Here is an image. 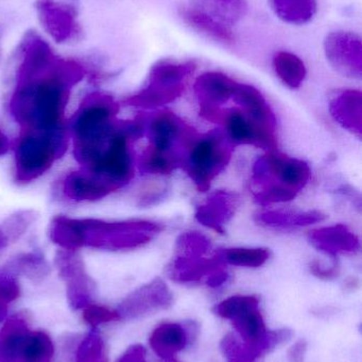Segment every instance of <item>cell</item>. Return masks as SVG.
<instances>
[{
    "instance_id": "1",
    "label": "cell",
    "mask_w": 362,
    "mask_h": 362,
    "mask_svg": "<svg viewBox=\"0 0 362 362\" xmlns=\"http://www.w3.org/2000/svg\"><path fill=\"white\" fill-rule=\"evenodd\" d=\"M14 89L9 110L21 131L65 129L70 93L86 76L83 64L60 57L35 31L26 32L13 54Z\"/></svg>"
},
{
    "instance_id": "2",
    "label": "cell",
    "mask_w": 362,
    "mask_h": 362,
    "mask_svg": "<svg viewBox=\"0 0 362 362\" xmlns=\"http://www.w3.org/2000/svg\"><path fill=\"white\" fill-rule=\"evenodd\" d=\"M119 104L106 93H89L72 121L74 156L82 169L93 165L106 152L118 131Z\"/></svg>"
},
{
    "instance_id": "3",
    "label": "cell",
    "mask_w": 362,
    "mask_h": 362,
    "mask_svg": "<svg viewBox=\"0 0 362 362\" xmlns=\"http://www.w3.org/2000/svg\"><path fill=\"white\" fill-rule=\"evenodd\" d=\"M310 168L305 161L278 151L259 157L253 167L254 200L261 206L295 199L307 185Z\"/></svg>"
},
{
    "instance_id": "4",
    "label": "cell",
    "mask_w": 362,
    "mask_h": 362,
    "mask_svg": "<svg viewBox=\"0 0 362 362\" xmlns=\"http://www.w3.org/2000/svg\"><path fill=\"white\" fill-rule=\"evenodd\" d=\"M82 247L104 251L133 250L149 244L164 226L144 219L104 221L99 218H77Z\"/></svg>"
},
{
    "instance_id": "5",
    "label": "cell",
    "mask_w": 362,
    "mask_h": 362,
    "mask_svg": "<svg viewBox=\"0 0 362 362\" xmlns=\"http://www.w3.org/2000/svg\"><path fill=\"white\" fill-rule=\"evenodd\" d=\"M67 148L66 127L51 132L21 131L15 148V180L27 185L38 180L65 154Z\"/></svg>"
},
{
    "instance_id": "6",
    "label": "cell",
    "mask_w": 362,
    "mask_h": 362,
    "mask_svg": "<svg viewBox=\"0 0 362 362\" xmlns=\"http://www.w3.org/2000/svg\"><path fill=\"white\" fill-rule=\"evenodd\" d=\"M233 150L234 144L221 129L199 134L187 150L182 169L199 191H208L213 180L229 165Z\"/></svg>"
},
{
    "instance_id": "7",
    "label": "cell",
    "mask_w": 362,
    "mask_h": 362,
    "mask_svg": "<svg viewBox=\"0 0 362 362\" xmlns=\"http://www.w3.org/2000/svg\"><path fill=\"white\" fill-rule=\"evenodd\" d=\"M195 69L193 62L176 63L166 59L157 62L151 68L145 86L128 97L123 103L146 110L167 105L182 95L185 80Z\"/></svg>"
},
{
    "instance_id": "8",
    "label": "cell",
    "mask_w": 362,
    "mask_h": 362,
    "mask_svg": "<svg viewBox=\"0 0 362 362\" xmlns=\"http://www.w3.org/2000/svg\"><path fill=\"white\" fill-rule=\"evenodd\" d=\"M55 265L60 278L65 283L70 308L78 310L91 305L96 295L95 281L87 272L79 250L60 248L55 252Z\"/></svg>"
},
{
    "instance_id": "9",
    "label": "cell",
    "mask_w": 362,
    "mask_h": 362,
    "mask_svg": "<svg viewBox=\"0 0 362 362\" xmlns=\"http://www.w3.org/2000/svg\"><path fill=\"white\" fill-rule=\"evenodd\" d=\"M35 11L43 29L57 44L78 42L82 37L78 13L72 4L61 0H36Z\"/></svg>"
},
{
    "instance_id": "10",
    "label": "cell",
    "mask_w": 362,
    "mask_h": 362,
    "mask_svg": "<svg viewBox=\"0 0 362 362\" xmlns=\"http://www.w3.org/2000/svg\"><path fill=\"white\" fill-rule=\"evenodd\" d=\"M174 303V295L162 279L157 278L132 291L117 308L123 320H136L161 310H167Z\"/></svg>"
},
{
    "instance_id": "11",
    "label": "cell",
    "mask_w": 362,
    "mask_h": 362,
    "mask_svg": "<svg viewBox=\"0 0 362 362\" xmlns=\"http://www.w3.org/2000/svg\"><path fill=\"white\" fill-rule=\"evenodd\" d=\"M324 53L332 67L353 80L362 78V42L358 34L335 31L324 40Z\"/></svg>"
},
{
    "instance_id": "12",
    "label": "cell",
    "mask_w": 362,
    "mask_h": 362,
    "mask_svg": "<svg viewBox=\"0 0 362 362\" xmlns=\"http://www.w3.org/2000/svg\"><path fill=\"white\" fill-rule=\"evenodd\" d=\"M225 263L219 252L212 257H184L176 255L168 265V276L172 281L182 284H193L201 282L215 272L225 269Z\"/></svg>"
},
{
    "instance_id": "13",
    "label": "cell",
    "mask_w": 362,
    "mask_h": 362,
    "mask_svg": "<svg viewBox=\"0 0 362 362\" xmlns=\"http://www.w3.org/2000/svg\"><path fill=\"white\" fill-rule=\"evenodd\" d=\"M238 82L218 71L205 72L197 78L195 93L201 110L220 108L233 98Z\"/></svg>"
},
{
    "instance_id": "14",
    "label": "cell",
    "mask_w": 362,
    "mask_h": 362,
    "mask_svg": "<svg viewBox=\"0 0 362 362\" xmlns=\"http://www.w3.org/2000/svg\"><path fill=\"white\" fill-rule=\"evenodd\" d=\"M238 198L232 192L219 189L198 206L196 219L208 229L218 233L225 232V226L231 221L237 208Z\"/></svg>"
},
{
    "instance_id": "15",
    "label": "cell",
    "mask_w": 362,
    "mask_h": 362,
    "mask_svg": "<svg viewBox=\"0 0 362 362\" xmlns=\"http://www.w3.org/2000/svg\"><path fill=\"white\" fill-rule=\"evenodd\" d=\"M191 334L180 323H162L151 334L149 344L161 362H181L176 354L188 344Z\"/></svg>"
},
{
    "instance_id": "16",
    "label": "cell",
    "mask_w": 362,
    "mask_h": 362,
    "mask_svg": "<svg viewBox=\"0 0 362 362\" xmlns=\"http://www.w3.org/2000/svg\"><path fill=\"white\" fill-rule=\"evenodd\" d=\"M310 240L315 248L332 257L355 253L361 249L358 236L342 223L314 230L310 232Z\"/></svg>"
},
{
    "instance_id": "17",
    "label": "cell",
    "mask_w": 362,
    "mask_h": 362,
    "mask_svg": "<svg viewBox=\"0 0 362 362\" xmlns=\"http://www.w3.org/2000/svg\"><path fill=\"white\" fill-rule=\"evenodd\" d=\"M329 112L338 124L361 139L362 134V95L355 89H346L333 98Z\"/></svg>"
},
{
    "instance_id": "18",
    "label": "cell",
    "mask_w": 362,
    "mask_h": 362,
    "mask_svg": "<svg viewBox=\"0 0 362 362\" xmlns=\"http://www.w3.org/2000/svg\"><path fill=\"white\" fill-rule=\"evenodd\" d=\"M179 15L188 27L202 35L218 44L225 46H233L236 42V36L231 28L218 19L197 10L191 6H182L179 8Z\"/></svg>"
},
{
    "instance_id": "19",
    "label": "cell",
    "mask_w": 362,
    "mask_h": 362,
    "mask_svg": "<svg viewBox=\"0 0 362 362\" xmlns=\"http://www.w3.org/2000/svg\"><path fill=\"white\" fill-rule=\"evenodd\" d=\"M63 193L76 202H97L113 193L112 189L84 170L70 172L63 180Z\"/></svg>"
},
{
    "instance_id": "20",
    "label": "cell",
    "mask_w": 362,
    "mask_h": 362,
    "mask_svg": "<svg viewBox=\"0 0 362 362\" xmlns=\"http://www.w3.org/2000/svg\"><path fill=\"white\" fill-rule=\"evenodd\" d=\"M30 329L23 315H16L4 323L0 331V362H19Z\"/></svg>"
},
{
    "instance_id": "21",
    "label": "cell",
    "mask_w": 362,
    "mask_h": 362,
    "mask_svg": "<svg viewBox=\"0 0 362 362\" xmlns=\"http://www.w3.org/2000/svg\"><path fill=\"white\" fill-rule=\"evenodd\" d=\"M1 272L13 276H23L33 283H40L49 276L50 264L44 255L36 252L19 253L6 262Z\"/></svg>"
},
{
    "instance_id": "22",
    "label": "cell",
    "mask_w": 362,
    "mask_h": 362,
    "mask_svg": "<svg viewBox=\"0 0 362 362\" xmlns=\"http://www.w3.org/2000/svg\"><path fill=\"white\" fill-rule=\"evenodd\" d=\"M189 6L225 25H235L246 16L247 0H191Z\"/></svg>"
},
{
    "instance_id": "23",
    "label": "cell",
    "mask_w": 362,
    "mask_h": 362,
    "mask_svg": "<svg viewBox=\"0 0 362 362\" xmlns=\"http://www.w3.org/2000/svg\"><path fill=\"white\" fill-rule=\"evenodd\" d=\"M274 14L290 25L310 23L318 12L317 0H268Z\"/></svg>"
},
{
    "instance_id": "24",
    "label": "cell",
    "mask_w": 362,
    "mask_h": 362,
    "mask_svg": "<svg viewBox=\"0 0 362 362\" xmlns=\"http://www.w3.org/2000/svg\"><path fill=\"white\" fill-rule=\"evenodd\" d=\"M272 65L278 78L291 89L299 88L307 74L303 61L287 51L276 52L272 59Z\"/></svg>"
},
{
    "instance_id": "25",
    "label": "cell",
    "mask_w": 362,
    "mask_h": 362,
    "mask_svg": "<svg viewBox=\"0 0 362 362\" xmlns=\"http://www.w3.org/2000/svg\"><path fill=\"white\" fill-rule=\"evenodd\" d=\"M325 215L319 211H306V212H280L269 211L261 213L257 216V221L268 227L291 228L306 227L324 221Z\"/></svg>"
},
{
    "instance_id": "26",
    "label": "cell",
    "mask_w": 362,
    "mask_h": 362,
    "mask_svg": "<svg viewBox=\"0 0 362 362\" xmlns=\"http://www.w3.org/2000/svg\"><path fill=\"white\" fill-rule=\"evenodd\" d=\"M48 233L51 242L55 243L60 248L69 250H79L82 248V240L77 218L64 215L53 217L49 225Z\"/></svg>"
},
{
    "instance_id": "27",
    "label": "cell",
    "mask_w": 362,
    "mask_h": 362,
    "mask_svg": "<svg viewBox=\"0 0 362 362\" xmlns=\"http://www.w3.org/2000/svg\"><path fill=\"white\" fill-rule=\"evenodd\" d=\"M55 353L52 340L42 331H30L19 362H51Z\"/></svg>"
},
{
    "instance_id": "28",
    "label": "cell",
    "mask_w": 362,
    "mask_h": 362,
    "mask_svg": "<svg viewBox=\"0 0 362 362\" xmlns=\"http://www.w3.org/2000/svg\"><path fill=\"white\" fill-rule=\"evenodd\" d=\"M219 255L225 264L247 268L261 267L270 257L266 248H229L219 251Z\"/></svg>"
},
{
    "instance_id": "29",
    "label": "cell",
    "mask_w": 362,
    "mask_h": 362,
    "mask_svg": "<svg viewBox=\"0 0 362 362\" xmlns=\"http://www.w3.org/2000/svg\"><path fill=\"white\" fill-rule=\"evenodd\" d=\"M38 218V213L31 209L16 211L2 221L0 231L8 240L9 245L13 244L30 229Z\"/></svg>"
},
{
    "instance_id": "30",
    "label": "cell",
    "mask_w": 362,
    "mask_h": 362,
    "mask_svg": "<svg viewBox=\"0 0 362 362\" xmlns=\"http://www.w3.org/2000/svg\"><path fill=\"white\" fill-rule=\"evenodd\" d=\"M179 163L169 155L157 152L149 146L140 161V171L153 175H169L176 169H179Z\"/></svg>"
},
{
    "instance_id": "31",
    "label": "cell",
    "mask_w": 362,
    "mask_h": 362,
    "mask_svg": "<svg viewBox=\"0 0 362 362\" xmlns=\"http://www.w3.org/2000/svg\"><path fill=\"white\" fill-rule=\"evenodd\" d=\"M76 362H108L106 344L99 332L94 329L79 344Z\"/></svg>"
},
{
    "instance_id": "32",
    "label": "cell",
    "mask_w": 362,
    "mask_h": 362,
    "mask_svg": "<svg viewBox=\"0 0 362 362\" xmlns=\"http://www.w3.org/2000/svg\"><path fill=\"white\" fill-rule=\"evenodd\" d=\"M210 240L199 232H185L176 240V255L184 257H203L210 251Z\"/></svg>"
},
{
    "instance_id": "33",
    "label": "cell",
    "mask_w": 362,
    "mask_h": 362,
    "mask_svg": "<svg viewBox=\"0 0 362 362\" xmlns=\"http://www.w3.org/2000/svg\"><path fill=\"white\" fill-rule=\"evenodd\" d=\"M221 351L227 362H257L259 357L234 333H229L221 341Z\"/></svg>"
},
{
    "instance_id": "34",
    "label": "cell",
    "mask_w": 362,
    "mask_h": 362,
    "mask_svg": "<svg viewBox=\"0 0 362 362\" xmlns=\"http://www.w3.org/2000/svg\"><path fill=\"white\" fill-rule=\"evenodd\" d=\"M83 319L87 325L96 329L103 323L113 322V321L120 320L117 310H110L106 306L91 305L86 306L83 312Z\"/></svg>"
},
{
    "instance_id": "35",
    "label": "cell",
    "mask_w": 362,
    "mask_h": 362,
    "mask_svg": "<svg viewBox=\"0 0 362 362\" xmlns=\"http://www.w3.org/2000/svg\"><path fill=\"white\" fill-rule=\"evenodd\" d=\"M310 272L317 278L322 280H332L339 276V266L337 263L334 264L331 267H324L319 261H314L310 263Z\"/></svg>"
},
{
    "instance_id": "36",
    "label": "cell",
    "mask_w": 362,
    "mask_h": 362,
    "mask_svg": "<svg viewBox=\"0 0 362 362\" xmlns=\"http://www.w3.org/2000/svg\"><path fill=\"white\" fill-rule=\"evenodd\" d=\"M117 362H148L146 350L140 344L130 346Z\"/></svg>"
},
{
    "instance_id": "37",
    "label": "cell",
    "mask_w": 362,
    "mask_h": 362,
    "mask_svg": "<svg viewBox=\"0 0 362 362\" xmlns=\"http://www.w3.org/2000/svg\"><path fill=\"white\" fill-rule=\"evenodd\" d=\"M307 344L304 340H300L295 346H291L288 352V358L290 362H304L305 359Z\"/></svg>"
},
{
    "instance_id": "38",
    "label": "cell",
    "mask_w": 362,
    "mask_h": 362,
    "mask_svg": "<svg viewBox=\"0 0 362 362\" xmlns=\"http://www.w3.org/2000/svg\"><path fill=\"white\" fill-rule=\"evenodd\" d=\"M227 280H229V274H227V270L221 269L213 274L212 276H208L206 279L205 284L208 287H212V288H217V287L225 284Z\"/></svg>"
},
{
    "instance_id": "39",
    "label": "cell",
    "mask_w": 362,
    "mask_h": 362,
    "mask_svg": "<svg viewBox=\"0 0 362 362\" xmlns=\"http://www.w3.org/2000/svg\"><path fill=\"white\" fill-rule=\"evenodd\" d=\"M10 150V141L8 136L0 129V157L4 156Z\"/></svg>"
},
{
    "instance_id": "40",
    "label": "cell",
    "mask_w": 362,
    "mask_h": 362,
    "mask_svg": "<svg viewBox=\"0 0 362 362\" xmlns=\"http://www.w3.org/2000/svg\"><path fill=\"white\" fill-rule=\"evenodd\" d=\"M8 302L4 299V298L0 296V322L4 320V317L6 316V313H8Z\"/></svg>"
},
{
    "instance_id": "41",
    "label": "cell",
    "mask_w": 362,
    "mask_h": 362,
    "mask_svg": "<svg viewBox=\"0 0 362 362\" xmlns=\"http://www.w3.org/2000/svg\"><path fill=\"white\" fill-rule=\"evenodd\" d=\"M9 246L8 240H6V238H4V234H2V232L0 231V250H2V249L6 248V247Z\"/></svg>"
},
{
    "instance_id": "42",
    "label": "cell",
    "mask_w": 362,
    "mask_h": 362,
    "mask_svg": "<svg viewBox=\"0 0 362 362\" xmlns=\"http://www.w3.org/2000/svg\"><path fill=\"white\" fill-rule=\"evenodd\" d=\"M0 35H1V27H0Z\"/></svg>"
},
{
    "instance_id": "43",
    "label": "cell",
    "mask_w": 362,
    "mask_h": 362,
    "mask_svg": "<svg viewBox=\"0 0 362 362\" xmlns=\"http://www.w3.org/2000/svg\"><path fill=\"white\" fill-rule=\"evenodd\" d=\"M0 57H1V53H0Z\"/></svg>"
}]
</instances>
